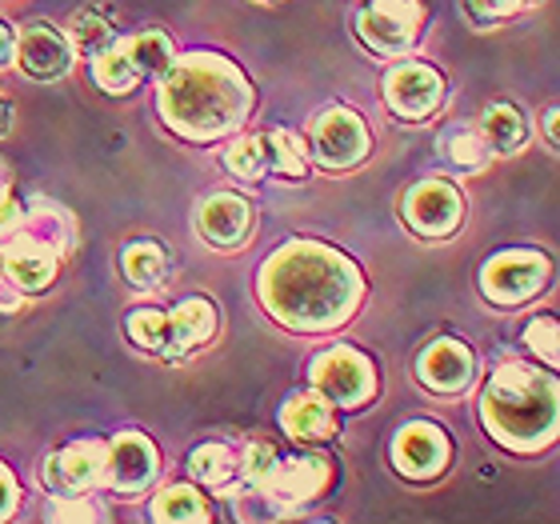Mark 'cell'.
Returning <instances> with one entry per match:
<instances>
[{
	"label": "cell",
	"mask_w": 560,
	"mask_h": 524,
	"mask_svg": "<svg viewBox=\"0 0 560 524\" xmlns=\"http://www.w3.org/2000/svg\"><path fill=\"white\" fill-rule=\"evenodd\" d=\"M364 280L345 253L313 241H292L260 268V301L284 328L328 333L357 313Z\"/></svg>",
	"instance_id": "6da1fadb"
},
{
	"label": "cell",
	"mask_w": 560,
	"mask_h": 524,
	"mask_svg": "<svg viewBox=\"0 0 560 524\" xmlns=\"http://www.w3.org/2000/svg\"><path fill=\"white\" fill-rule=\"evenodd\" d=\"M156 108L176 137L217 140L245 125L253 113V84L221 53H188L164 72Z\"/></svg>",
	"instance_id": "7a4b0ae2"
},
{
	"label": "cell",
	"mask_w": 560,
	"mask_h": 524,
	"mask_svg": "<svg viewBox=\"0 0 560 524\" xmlns=\"http://www.w3.org/2000/svg\"><path fill=\"white\" fill-rule=\"evenodd\" d=\"M480 417L492 441H501L513 453H540L557 436V376L537 373L528 364H501L492 373Z\"/></svg>",
	"instance_id": "3957f363"
},
{
	"label": "cell",
	"mask_w": 560,
	"mask_h": 524,
	"mask_svg": "<svg viewBox=\"0 0 560 524\" xmlns=\"http://www.w3.org/2000/svg\"><path fill=\"white\" fill-rule=\"evenodd\" d=\"M328 480H332V465L325 456H277L257 485H245L241 501L248 504H241V516H253V521L289 516L313 504L328 489Z\"/></svg>",
	"instance_id": "277c9868"
},
{
	"label": "cell",
	"mask_w": 560,
	"mask_h": 524,
	"mask_svg": "<svg viewBox=\"0 0 560 524\" xmlns=\"http://www.w3.org/2000/svg\"><path fill=\"white\" fill-rule=\"evenodd\" d=\"M424 33V4L420 0H373L357 16V36L376 57H400Z\"/></svg>",
	"instance_id": "5b68a950"
},
{
	"label": "cell",
	"mask_w": 560,
	"mask_h": 524,
	"mask_svg": "<svg viewBox=\"0 0 560 524\" xmlns=\"http://www.w3.org/2000/svg\"><path fill=\"white\" fill-rule=\"evenodd\" d=\"M313 388L325 396L328 405L357 408L376 393V369L364 352L337 345V349L320 352L313 361Z\"/></svg>",
	"instance_id": "8992f818"
},
{
	"label": "cell",
	"mask_w": 560,
	"mask_h": 524,
	"mask_svg": "<svg viewBox=\"0 0 560 524\" xmlns=\"http://www.w3.org/2000/svg\"><path fill=\"white\" fill-rule=\"evenodd\" d=\"M545 284H549V260L540 257V253H521V248L492 257L485 265V272H480L485 296L492 304H504V308L533 301Z\"/></svg>",
	"instance_id": "52a82bcc"
},
{
	"label": "cell",
	"mask_w": 560,
	"mask_h": 524,
	"mask_svg": "<svg viewBox=\"0 0 560 524\" xmlns=\"http://www.w3.org/2000/svg\"><path fill=\"white\" fill-rule=\"evenodd\" d=\"M465 221V200L448 181H420L405 197V224L424 241H444Z\"/></svg>",
	"instance_id": "ba28073f"
},
{
	"label": "cell",
	"mask_w": 560,
	"mask_h": 524,
	"mask_svg": "<svg viewBox=\"0 0 560 524\" xmlns=\"http://www.w3.org/2000/svg\"><path fill=\"white\" fill-rule=\"evenodd\" d=\"M313 156L325 168H352L369 156V129L352 108H328L313 125Z\"/></svg>",
	"instance_id": "9c48e42d"
},
{
	"label": "cell",
	"mask_w": 560,
	"mask_h": 524,
	"mask_svg": "<svg viewBox=\"0 0 560 524\" xmlns=\"http://www.w3.org/2000/svg\"><path fill=\"white\" fill-rule=\"evenodd\" d=\"M161 473V453L149 436L120 432L105 444V485L117 492H144Z\"/></svg>",
	"instance_id": "30bf717a"
},
{
	"label": "cell",
	"mask_w": 560,
	"mask_h": 524,
	"mask_svg": "<svg viewBox=\"0 0 560 524\" xmlns=\"http://www.w3.org/2000/svg\"><path fill=\"white\" fill-rule=\"evenodd\" d=\"M12 60L21 65V72L36 84H52L72 69V45L69 36L48 28V24H28L16 36Z\"/></svg>",
	"instance_id": "8fae6325"
},
{
	"label": "cell",
	"mask_w": 560,
	"mask_h": 524,
	"mask_svg": "<svg viewBox=\"0 0 560 524\" xmlns=\"http://www.w3.org/2000/svg\"><path fill=\"white\" fill-rule=\"evenodd\" d=\"M393 465L400 477L409 480H432L441 477L448 465V436L429 420H412L393 436Z\"/></svg>",
	"instance_id": "7c38bea8"
},
{
	"label": "cell",
	"mask_w": 560,
	"mask_h": 524,
	"mask_svg": "<svg viewBox=\"0 0 560 524\" xmlns=\"http://www.w3.org/2000/svg\"><path fill=\"white\" fill-rule=\"evenodd\" d=\"M385 101L388 108L405 120H424L429 113H436L444 101V77L429 65H400V69L388 72L385 81Z\"/></svg>",
	"instance_id": "4fadbf2b"
},
{
	"label": "cell",
	"mask_w": 560,
	"mask_h": 524,
	"mask_svg": "<svg viewBox=\"0 0 560 524\" xmlns=\"http://www.w3.org/2000/svg\"><path fill=\"white\" fill-rule=\"evenodd\" d=\"M101 480H105V444L101 441H72L45 461V485L60 497L89 492Z\"/></svg>",
	"instance_id": "5bb4252c"
},
{
	"label": "cell",
	"mask_w": 560,
	"mask_h": 524,
	"mask_svg": "<svg viewBox=\"0 0 560 524\" xmlns=\"http://www.w3.org/2000/svg\"><path fill=\"white\" fill-rule=\"evenodd\" d=\"M60 260H65L60 253H52L48 245H40L36 236L24 233L21 224H16V229L4 236V245H0V265H4V272H9L24 292L48 289L60 272Z\"/></svg>",
	"instance_id": "9a60e30c"
},
{
	"label": "cell",
	"mask_w": 560,
	"mask_h": 524,
	"mask_svg": "<svg viewBox=\"0 0 560 524\" xmlns=\"http://www.w3.org/2000/svg\"><path fill=\"white\" fill-rule=\"evenodd\" d=\"M417 376H420V385L432 388V393L456 396L472 385V376H477V357H472L460 340H432L429 349L420 352Z\"/></svg>",
	"instance_id": "2e32d148"
},
{
	"label": "cell",
	"mask_w": 560,
	"mask_h": 524,
	"mask_svg": "<svg viewBox=\"0 0 560 524\" xmlns=\"http://www.w3.org/2000/svg\"><path fill=\"white\" fill-rule=\"evenodd\" d=\"M197 229L212 248H236L248 233H253V209H248L245 197L217 193V197H209L205 205H200Z\"/></svg>",
	"instance_id": "e0dca14e"
},
{
	"label": "cell",
	"mask_w": 560,
	"mask_h": 524,
	"mask_svg": "<svg viewBox=\"0 0 560 524\" xmlns=\"http://www.w3.org/2000/svg\"><path fill=\"white\" fill-rule=\"evenodd\" d=\"M280 424L292 441H328L337 432V412L320 393H301L280 408Z\"/></svg>",
	"instance_id": "ac0fdd59"
},
{
	"label": "cell",
	"mask_w": 560,
	"mask_h": 524,
	"mask_svg": "<svg viewBox=\"0 0 560 524\" xmlns=\"http://www.w3.org/2000/svg\"><path fill=\"white\" fill-rule=\"evenodd\" d=\"M188 473H192L197 485H205L212 492H236L245 485V477H241V453H236L233 444H200L197 453L188 456Z\"/></svg>",
	"instance_id": "d6986e66"
},
{
	"label": "cell",
	"mask_w": 560,
	"mask_h": 524,
	"mask_svg": "<svg viewBox=\"0 0 560 524\" xmlns=\"http://www.w3.org/2000/svg\"><path fill=\"white\" fill-rule=\"evenodd\" d=\"M212 333H217V308L205 296H188L168 313V349L164 352L200 349Z\"/></svg>",
	"instance_id": "ffe728a7"
},
{
	"label": "cell",
	"mask_w": 560,
	"mask_h": 524,
	"mask_svg": "<svg viewBox=\"0 0 560 524\" xmlns=\"http://www.w3.org/2000/svg\"><path fill=\"white\" fill-rule=\"evenodd\" d=\"M436 156L448 173L456 176H468V173H480L485 161H489V144L480 137L477 129H468V125H453V129H444L436 137Z\"/></svg>",
	"instance_id": "44dd1931"
},
{
	"label": "cell",
	"mask_w": 560,
	"mask_h": 524,
	"mask_svg": "<svg viewBox=\"0 0 560 524\" xmlns=\"http://www.w3.org/2000/svg\"><path fill=\"white\" fill-rule=\"evenodd\" d=\"M21 229L28 236H36L40 245L52 248V253H60V257H69V248L77 245V224L60 205H36L33 212L21 217Z\"/></svg>",
	"instance_id": "7402d4cb"
},
{
	"label": "cell",
	"mask_w": 560,
	"mask_h": 524,
	"mask_svg": "<svg viewBox=\"0 0 560 524\" xmlns=\"http://www.w3.org/2000/svg\"><path fill=\"white\" fill-rule=\"evenodd\" d=\"M260 144H265V168L269 173L284 176V181H301L308 173V144L296 132L272 129L260 137Z\"/></svg>",
	"instance_id": "603a6c76"
},
{
	"label": "cell",
	"mask_w": 560,
	"mask_h": 524,
	"mask_svg": "<svg viewBox=\"0 0 560 524\" xmlns=\"http://www.w3.org/2000/svg\"><path fill=\"white\" fill-rule=\"evenodd\" d=\"M93 81L113 96H125V93L137 89L140 72H137V65H132L129 45H125V40H113L105 53H96L93 57Z\"/></svg>",
	"instance_id": "cb8c5ba5"
},
{
	"label": "cell",
	"mask_w": 560,
	"mask_h": 524,
	"mask_svg": "<svg viewBox=\"0 0 560 524\" xmlns=\"http://www.w3.org/2000/svg\"><path fill=\"white\" fill-rule=\"evenodd\" d=\"M120 268H125V277L137 289H161L164 277H168V257H164V248L156 241H137V245L125 248Z\"/></svg>",
	"instance_id": "d4e9b609"
},
{
	"label": "cell",
	"mask_w": 560,
	"mask_h": 524,
	"mask_svg": "<svg viewBox=\"0 0 560 524\" xmlns=\"http://www.w3.org/2000/svg\"><path fill=\"white\" fill-rule=\"evenodd\" d=\"M480 137H485L489 152H516L528 140V125L513 105H492L489 113H485Z\"/></svg>",
	"instance_id": "484cf974"
},
{
	"label": "cell",
	"mask_w": 560,
	"mask_h": 524,
	"mask_svg": "<svg viewBox=\"0 0 560 524\" xmlns=\"http://www.w3.org/2000/svg\"><path fill=\"white\" fill-rule=\"evenodd\" d=\"M152 516L156 521H168V524H200L209 521V504L200 497L197 489H188V485H173V489H164L156 501H152Z\"/></svg>",
	"instance_id": "4316f807"
},
{
	"label": "cell",
	"mask_w": 560,
	"mask_h": 524,
	"mask_svg": "<svg viewBox=\"0 0 560 524\" xmlns=\"http://www.w3.org/2000/svg\"><path fill=\"white\" fill-rule=\"evenodd\" d=\"M125 45H129V57H132V65H137L140 77H164L168 65L176 60L173 40H168L164 33H137L132 40H125Z\"/></svg>",
	"instance_id": "83f0119b"
},
{
	"label": "cell",
	"mask_w": 560,
	"mask_h": 524,
	"mask_svg": "<svg viewBox=\"0 0 560 524\" xmlns=\"http://www.w3.org/2000/svg\"><path fill=\"white\" fill-rule=\"evenodd\" d=\"M113 40H117V28H113L105 16H96V12H77V16H72V28H69L72 53H81V57L93 60L96 53H105Z\"/></svg>",
	"instance_id": "f1b7e54d"
},
{
	"label": "cell",
	"mask_w": 560,
	"mask_h": 524,
	"mask_svg": "<svg viewBox=\"0 0 560 524\" xmlns=\"http://www.w3.org/2000/svg\"><path fill=\"white\" fill-rule=\"evenodd\" d=\"M224 168L236 176V181H260V176L269 173L265 168V144L260 137H241L233 149L224 152Z\"/></svg>",
	"instance_id": "f546056e"
},
{
	"label": "cell",
	"mask_w": 560,
	"mask_h": 524,
	"mask_svg": "<svg viewBox=\"0 0 560 524\" xmlns=\"http://www.w3.org/2000/svg\"><path fill=\"white\" fill-rule=\"evenodd\" d=\"M129 337L137 340L140 349L164 352L168 349V313H161V308H137L129 316Z\"/></svg>",
	"instance_id": "4dcf8cb0"
},
{
	"label": "cell",
	"mask_w": 560,
	"mask_h": 524,
	"mask_svg": "<svg viewBox=\"0 0 560 524\" xmlns=\"http://www.w3.org/2000/svg\"><path fill=\"white\" fill-rule=\"evenodd\" d=\"M277 456L280 453L269 441H248L245 449H241V477H245V485H257V480L272 468ZM245 485H241V489H245Z\"/></svg>",
	"instance_id": "1f68e13d"
},
{
	"label": "cell",
	"mask_w": 560,
	"mask_h": 524,
	"mask_svg": "<svg viewBox=\"0 0 560 524\" xmlns=\"http://www.w3.org/2000/svg\"><path fill=\"white\" fill-rule=\"evenodd\" d=\"M537 0H465L468 16L477 24H501L504 16H513V12H525L533 9Z\"/></svg>",
	"instance_id": "d6a6232c"
},
{
	"label": "cell",
	"mask_w": 560,
	"mask_h": 524,
	"mask_svg": "<svg viewBox=\"0 0 560 524\" xmlns=\"http://www.w3.org/2000/svg\"><path fill=\"white\" fill-rule=\"evenodd\" d=\"M557 337L560 333H557V321H552V316H540V321H533V325L525 328L528 349L537 352L549 369H557Z\"/></svg>",
	"instance_id": "836d02e7"
},
{
	"label": "cell",
	"mask_w": 560,
	"mask_h": 524,
	"mask_svg": "<svg viewBox=\"0 0 560 524\" xmlns=\"http://www.w3.org/2000/svg\"><path fill=\"white\" fill-rule=\"evenodd\" d=\"M21 217H24V205L12 197V168L0 161V245H4V236L21 224Z\"/></svg>",
	"instance_id": "e575fe53"
},
{
	"label": "cell",
	"mask_w": 560,
	"mask_h": 524,
	"mask_svg": "<svg viewBox=\"0 0 560 524\" xmlns=\"http://www.w3.org/2000/svg\"><path fill=\"white\" fill-rule=\"evenodd\" d=\"M48 521H101V509L89 501H81V492H72V497H60L52 501L48 509Z\"/></svg>",
	"instance_id": "d590c367"
},
{
	"label": "cell",
	"mask_w": 560,
	"mask_h": 524,
	"mask_svg": "<svg viewBox=\"0 0 560 524\" xmlns=\"http://www.w3.org/2000/svg\"><path fill=\"white\" fill-rule=\"evenodd\" d=\"M24 296H28V292H24L9 272H0V313H16V308H24Z\"/></svg>",
	"instance_id": "8d00e7d4"
},
{
	"label": "cell",
	"mask_w": 560,
	"mask_h": 524,
	"mask_svg": "<svg viewBox=\"0 0 560 524\" xmlns=\"http://www.w3.org/2000/svg\"><path fill=\"white\" fill-rule=\"evenodd\" d=\"M12 504H16V480L4 465H0V521L12 513Z\"/></svg>",
	"instance_id": "74e56055"
},
{
	"label": "cell",
	"mask_w": 560,
	"mask_h": 524,
	"mask_svg": "<svg viewBox=\"0 0 560 524\" xmlns=\"http://www.w3.org/2000/svg\"><path fill=\"white\" fill-rule=\"evenodd\" d=\"M12 48H16V40H12V33L0 24V69H9L12 65Z\"/></svg>",
	"instance_id": "f35d334b"
},
{
	"label": "cell",
	"mask_w": 560,
	"mask_h": 524,
	"mask_svg": "<svg viewBox=\"0 0 560 524\" xmlns=\"http://www.w3.org/2000/svg\"><path fill=\"white\" fill-rule=\"evenodd\" d=\"M9 129H12V101L0 96V137H9Z\"/></svg>",
	"instance_id": "ab89813d"
},
{
	"label": "cell",
	"mask_w": 560,
	"mask_h": 524,
	"mask_svg": "<svg viewBox=\"0 0 560 524\" xmlns=\"http://www.w3.org/2000/svg\"><path fill=\"white\" fill-rule=\"evenodd\" d=\"M545 132H549V144H557V108L545 113Z\"/></svg>",
	"instance_id": "60d3db41"
}]
</instances>
